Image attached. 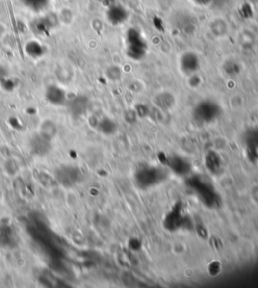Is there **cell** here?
Listing matches in <instances>:
<instances>
[{
	"label": "cell",
	"instance_id": "cell-11",
	"mask_svg": "<svg viewBox=\"0 0 258 288\" xmlns=\"http://www.w3.org/2000/svg\"><path fill=\"white\" fill-rule=\"evenodd\" d=\"M15 242L12 229L8 226H0V246L9 247Z\"/></svg>",
	"mask_w": 258,
	"mask_h": 288
},
{
	"label": "cell",
	"instance_id": "cell-9",
	"mask_svg": "<svg viewBox=\"0 0 258 288\" xmlns=\"http://www.w3.org/2000/svg\"><path fill=\"white\" fill-rule=\"evenodd\" d=\"M175 26H177V28L181 32H183L186 34H191L192 32L195 31V28H196V26L191 19V17L189 15H185V14H182L181 16H179L177 18Z\"/></svg>",
	"mask_w": 258,
	"mask_h": 288
},
{
	"label": "cell",
	"instance_id": "cell-10",
	"mask_svg": "<svg viewBox=\"0 0 258 288\" xmlns=\"http://www.w3.org/2000/svg\"><path fill=\"white\" fill-rule=\"evenodd\" d=\"M69 110L73 116L79 117L87 110V100L84 97H77L72 100L69 104Z\"/></svg>",
	"mask_w": 258,
	"mask_h": 288
},
{
	"label": "cell",
	"instance_id": "cell-7",
	"mask_svg": "<svg viewBox=\"0 0 258 288\" xmlns=\"http://www.w3.org/2000/svg\"><path fill=\"white\" fill-rule=\"evenodd\" d=\"M38 133L44 138L52 141L58 135V125L52 119H46L41 122Z\"/></svg>",
	"mask_w": 258,
	"mask_h": 288
},
{
	"label": "cell",
	"instance_id": "cell-14",
	"mask_svg": "<svg viewBox=\"0 0 258 288\" xmlns=\"http://www.w3.org/2000/svg\"><path fill=\"white\" fill-rule=\"evenodd\" d=\"M4 32H5V28L1 24H0V40H1V37L3 36Z\"/></svg>",
	"mask_w": 258,
	"mask_h": 288
},
{
	"label": "cell",
	"instance_id": "cell-3",
	"mask_svg": "<svg viewBox=\"0 0 258 288\" xmlns=\"http://www.w3.org/2000/svg\"><path fill=\"white\" fill-rule=\"evenodd\" d=\"M220 113L219 106L213 101H203L195 109L197 120L203 122H211L215 120Z\"/></svg>",
	"mask_w": 258,
	"mask_h": 288
},
{
	"label": "cell",
	"instance_id": "cell-1",
	"mask_svg": "<svg viewBox=\"0 0 258 288\" xmlns=\"http://www.w3.org/2000/svg\"><path fill=\"white\" fill-rule=\"evenodd\" d=\"M125 42L126 52L129 57L135 61L143 59L147 52V44L138 29L134 27L129 28L125 35Z\"/></svg>",
	"mask_w": 258,
	"mask_h": 288
},
{
	"label": "cell",
	"instance_id": "cell-8",
	"mask_svg": "<svg viewBox=\"0 0 258 288\" xmlns=\"http://www.w3.org/2000/svg\"><path fill=\"white\" fill-rule=\"evenodd\" d=\"M128 17L127 11L121 5H112L108 9L107 18L112 25H122Z\"/></svg>",
	"mask_w": 258,
	"mask_h": 288
},
{
	"label": "cell",
	"instance_id": "cell-4",
	"mask_svg": "<svg viewBox=\"0 0 258 288\" xmlns=\"http://www.w3.org/2000/svg\"><path fill=\"white\" fill-rule=\"evenodd\" d=\"M28 147L33 156L44 157L49 155L52 149V141L44 138L39 133H36L29 139Z\"/></svg>",
	"mask_w": 258,
	"mask_h": 288
},
{
	"label": "cell",
	"instance_id": "cell-12",
	"mask_svg": "<svg viewBox=\"0 0 258 288\" xmlns=\"http://www.w3.org/2000/svg\"><path fill=\"white\" fill-rule=\"evenodd\" d=\"M115 124L112 120H110L109 118H104L98 123V128L100 132L104 134H112L115 131Z\"/></svg>",
	"mask_w": 258,
	"mask_h": 288
},
{
	"label": "cell",
	"instance_id": "cell-13",
	"mask_svg": "<svg viewBox=\"0 0 258 288\" xmlns=\"http://www.w3.org/2000/svg\"><path fill=\"white\" fill-rule=\"evenodd\" d=\"M193 1L199 5H208L211 3L212 0H193Z\"/></svg>",
	"mask_w": 258,
	"mask_h": 288
},
{
	"label": "cell",
	"instance_id": "cell-6",
	"mask_svg": "<svg viewBox=\"0 0 258 288\" xmlns=\"http://www.w3.org/2000/svg\"><path fill=\"white\" fill-rule=\"evenodd\" d=\"M46 98L52 105H63L66 102V92L57 85H51L46 90Z\"/></svg>",
	"mask_w": 258,
	"mask_h": 288
},
{
	"label": "cell",
	"instance_id": "cell-5",
	"mask_svg": "<svg viewBox=\"0 0 258 288\" xmlns=\"http://www.w3.org/2000/svg\"><path fill=\"white\" fill-rule=\"evenodd\" d=\"M181 71L187 74L191 75L195 73L199 69V57L194 52H186L181 56Z\"/></svg>",
	"mask_w": 258,
	"mask_h": 288
},
{
	"label": "cell",
	"instance_id": "cell-2",
	"mask_svg": "<svg viewBox=\"0 0 258 288\" xmlns=\"http://www.w3.org/2000/svg\"><path fill=\"white\" fill-rule=\"evenodd\" d=\"M54 179L58 184L64 188H72L81 179V170L73 165L64 164L56 169L54 172Z\"/></svg>",
	"mask_w": 258,
	"mask_h": 288
}]
</instances>
